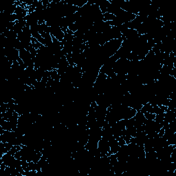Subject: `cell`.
Returning <instances> with one entry per match:
<instances>
[{"label":"cell","mask_w":176,"mask_h":176,"mask_svg":"<svg viewBox=\"0 0 176 176\" xmlns=\"http://www.w3.org/2000/svg\"><path fill=\"white\" fill-rule=\"evenodd\" d=\"M144 116L146 120H155L156 114L153 113H149V112H145V113H144Z\"/></svg>","instance_id":"obj_1"}]
</instances>
